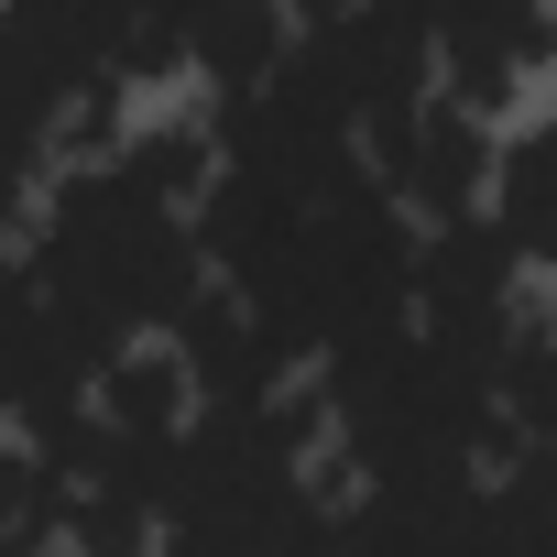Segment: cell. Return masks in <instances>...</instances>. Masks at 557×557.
<instances>
[{"label":"cell","mask_w":557,"mask_h":557,"mask_svg":"<svg viewBox=\"0 0 557 557\" xmlns=\"http://www.w3.org/2000/svg\"><path fill=\"white\" fill-rule=\"evenodd\" d=\"M339 557H481V481L459 470H383L339 513Z\"/></svg>","instance_id":"obj_1"},{"label":"cell","mask_w":557,"mask_h":557,"mask_svg":"<svg viewBox=\"0 0 557 557\" xmlns=\"http://www.w3.org/2000/svg\"><path fill=\"white\" fill-rule=\"evenodd\" d=\"M372 143L394 153V186H405L416 208H437V219H470V197L492 186V164H481V110H470V99H416V110L383 121Z\"/></svg>","instance_id":"obj_2"},{"label":"cell","mask_w":557,"mask_h":557,"mask_svg":"<svg viewBox=\"0 0 557 557\" xmlns=\"http://www.w3.org/2000/svg\"><path fill=\"white\" fill-rule=\"evenodd\" d=\"M535 45H546V0H437V66H448V99L470 110L513 99Z\"/></svg>","instance_id":"obj_3"},{"label":"cell","mask_w":557,"mask_h":557,"mask_svg":"<svg viewBox=\"0 0 557 557\" xmlns=\"http://www.w3.org/2000/svg\"><path fill=\"white\" fill-rule=\"evenodd\" d=\"M186 55H197V66H208L230 99L296 66V45H285V12H273V0H208V12H197V34H186Z\"/></svg>","instance_id":"obj_4"},{"label":"cell","mask_w":557,"mask_h":557,"mask_svg":"<svg viewBox=\"0 0 557 557\" xmlns=\"http://www.w3.org/2000/svg\"><path fill=\"white\" fill-rule=\"evenodd\" d=\"M492 186H503V240L524 251V262H557V132H524L503 164H492Z\"/></svg>","instance_id":"obj_5"},{"label":"cell","mask_w":557,"mask_h":557,"mask_svg":"<svg viewBox=\"0 0 557 557\" xmlns=\"http://www.w3.org/2000/svg\"><path fill=\"white\" fill-rule=\"evenodd\" d=\"M197 12H208V0H143V45H132V55H164V45H186V34H197Z\"/></svg>","instance_id":"obj_6"}]
</instances>
